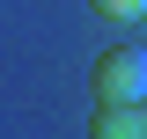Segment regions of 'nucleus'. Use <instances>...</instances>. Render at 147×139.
<instances>
[{
    "instance_id": "1",
    "label": "nucleus",
    "mask_w": 147,
    "mask_h": 139,
    "mask_svg": "<svg viewBox=\"0 0 147 139\" xmlns=\"http://www.w3.org/2000/svg\"><path fill=\"white\" fill-rule=\"evenodd\" d=\"M96 103H147V51L118 44L96 59Z\"/></svg>"
},
{
    "instance_id": "2",
    "label": "nucleus",
    "mask_w": 147,
    "mask_h": 139,
    "mask_svg": "<svg viewBox=\"0 0 147 139\" xmlns=\"http://www.w3.org/2000/svg\"><path fill=\"white\" fill-rule=\"evenodd\" d=\"M88 139H147V103H103Z\"/></svg>"
},
{
    "instance_id": "3",
    "label": "nucleus",
    "mask_w": 147,
    "mask_h": 139,
    "mask_svg": "<svg viewBox=\"0 0 147 139\" xmlns=\"http://www.w3.org/2000/svg\"><path fill=\"white\" fill-rule=\"evenodd\" d=\"M96 15H110V22H140L147 15V0H88Z\"/></svg>"
}]
</instances>
